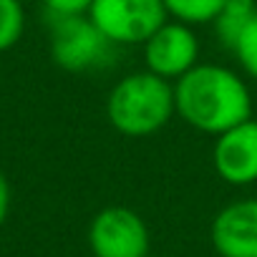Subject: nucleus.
<instances>
[{
  "mask_svg": "<svg viewBox=\"0 0 257 257\" xmlns=\"http://www.w3.org/2000/svg\"><path fill=\"white\" fill-rule=\"evenodd\" d=\"M177 116L202 134H222L252 118V93L242 76L227 66L197 63L174 81Z\"/></svg>",
  "mask_w": 257,
  "mask_h": 257,
  "instance_id": "obj_1",
  "label": "nucleus"
},
{
  "mask_svg": "<svg viewBox=\"0 0 257 257\" xmlns=\"http://www.w3.org/2000/svg\"><path fill=\"white\" fill-rule=\"evenodd\" d=\"M174 113V83L147 68L121 76L106 96V121L123 137H152Z\"/></svg>",
  "mask_w": 257,
  "mask_h": 257,
  "instance_id": "obj_2",
  "label": "nucleus"
},
{
  "mask_svg": "<svg viewBox=\"0 0 257 257\" xmlns=\"http://www.w3.org/2000/svg\"><path fill=\"white\" fill-rule=\"evenodd\" d=\"M51 61L68 73H103L113 68L118 46L88 16H46Z\"/></svg>",
  "mask_w": 257,
  "mask_h": 257,
  "instance_id": "obj_3",
  "label": "nucleus"
},
{
  "mask_svg": "<svg viewBox=\"0 0 257 257\" xmlns=\"http://www.w3.org/2000/svg\"><path fill=\"white\" fill-rule=\"evenodd\" d=\"M86 16L118 48L142 46L169 21L164 0H91Z\"/></svg>",
  "mask_w": 257,
  "mask_h": 257,
  "instance_id": "obj_4",
  "label": "nucleus"
},
{
  "mask_svg": "<svg viewBox=\"0 0 257 257\" xmlns=\"http://www.w3.org/2000/svg\"><path fill=\"white\" fill-rule=\"evenodd\" d=\"M88 249L93 257H149L152 234L139 212L123 204L103 207L93 214L88 232Z\"/></svg>",
  "mask_w": 257,
  "mask_h": 257,
  "instance_id": "obj_5",
  "label": "nucleus"
},
{
  "mask_svg": "<svg viewBox=\"0 0 257 257\" xmlns=\"http://www.w3.org/2000/svg\"><path fill=\"white\" fill-rule=\"evenodd\" d=\"M142 48H144V68L172 83L199 63V51H202L194 26H187L174 18L162 23L142 43Z\"/></svg>",
  "mask_w": 257,
  "mask_h": 257,
  "instance_id": "obj_6",
  "label": "nucleus"
},
{
  "mask_svg": "<svg viewBox=\"0 0 257 257\" xmlns=\"http://www.w3.org/2000/svg\"><path fill=\"white\" fill-rule=\"evenodd\" d=\"M212 164L222 182L247 187L257 182V118H247L214 137Z\"/></svg>",
  "mask_w": 257,
  "mask_h": 257,
  "instance_id": "obj_7",
  "label": "nucleus"
},
{
  "mask_svg": "<svg viewBox=\"0 0 257 257\" xmlns=\"http://www.w3.org/2000/svg\"><path fill=\"white\" fill-rule=\"evenodd\" d=\"M209 239L219 257H257V197L222 207L212 219Z\"/></svg>",
  "mask_w": 257,
  "mask_h": 257,
  "instance_id": "obj_8",
  "label": "nucleus"
},
{
  "mask_svg": "<svg viewBox=\"0 0 257 257\" xmlns=\"http://www.w3.org/2000/svg\"><path fill=\"white\" fill-rule=\"evenodd\" d=\"M254 16H257V0H224L212 21L214 36L227 51H232L237 38L244 33V28L252 23Z\"/></svg>",
  "mask_w": 257,
  "mask_h": 257,
  "instance_id": "obj_9",
  "label": "nucleus"
},
{
  "mask_svg": "<svg viewBox=\"0 0 257 257\" xmlns=\"http://www.w3.org/2000/svg\"><path fill=\"white\" fill-rule=\"evenodd\" d=\"M224 0H164L167 16L187 26L212 23Z\"/></svg>",
  "mask_w": 257,
  "mask_h": 257,
  "instance_id": "obj_10",
  "label": "nucleus"
},
{
  "mask_svg": "<svg viewBox=\"0 0 257 257\" xmlns=\"http://www.w3.org/2000/svg\"><path fill=\"white\" fill-rule=\"evenodd\" d=\"M26 33V8L21 0H0V53L21 43Z\"/></svg>",
  "mask_w": 257,
  "mask_h": 257,
  "instance_id": "obj_11",
  "label": "nucleus"
},
{
  "mask_svg": "<svg viewBox=\"0 0 257 257\" xmlns=\"http://www.w3.org/2000/svg\"><path fill=\"white\" fill-rule=\"evenodd\" d=\"M237 63L242 66V71L257 81V16L252 18V23L244 28V33L237 38L234 48H232Z\"/></svg>",
  "mask_w": 257,
  "mask_h": 257,
  "instance_id": "obj_12",
  "label": "nucleus"
},
{
  "mask_svg": "<svg viewBox=\"0 0 257 257\" xmlns=\"http://www.w3.org/2000/svg\"><path fill=\"white\" fill-rule=\"evenodd\" d=\"M46 16H86L91 0H41Z\"/></svg>",
  "mask_w": 257,
  "mask_h": 257,
  "instance_id": "obj_13",
  "label": "nucleus"
},
{
  "mask_svg": "<svg viewBox=\"0 0 257 257\" xmlns=\"http://www.w3.org/2000/svg\"><path fill=\"white\" fill-rule=\"evenodd\" d=\"M11 202H13L11 182H8L6 172L0 169V227L6 224V219H8V214H11Z\"/></svg>",
  "mask_w": 257,
  "mask_h": 257,
  "instance_id": "obj_14",
  "label": "nucleus"
},
{
  "mask_svg": "<svg viewBox=\"0 0 257 257\" xmlns=\"http://www.w3.org/2000/svg\"><path fill=\"white\" fill-rule=\"evenodd\" d=\"M149 257H159V254H149Z\"/></svg>",
  "mask_w": 257,
  "mask_h": 257,
  "instance_id": "obj_15",
  "label": "nucleus"
}]
</instances>
